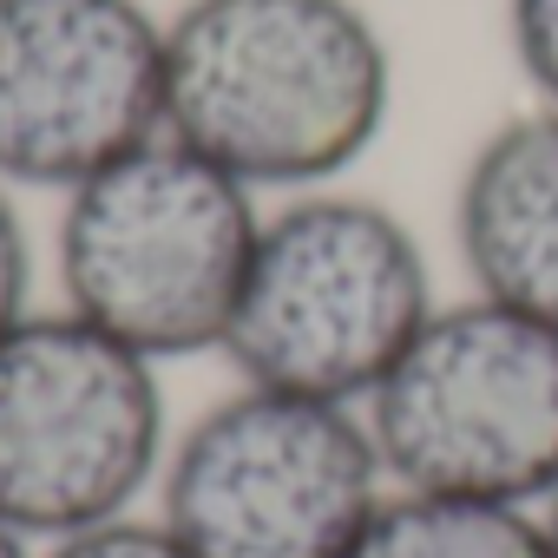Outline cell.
Listing matches in <instances>:
<instances>
[{"label":"cell","instance_id":"cell-1","mask_svg":"<svg viewBox=\"0 0 558 558\" xmlns=\"http://www.w3.org/2000/svg\"><path fill=\"white\" fill-rule=\"evenodd\" d=\"M395 119V47L362 0H184L165 14V132L256 197L342 184Z\"/></svg>","mask_w":558,"mask_h":558},{"label":"cell","instance_id":"cell-2","mask_svg":"<svg viewBox=\"0 0 558 558\" xmlns=\"http://www.w3.org/2000/svg\"><path fill=\"white\" fill-rule=\"evenodd\" d=\"M421 230L349 184L269 197L223 362L250 388L362 408L440 310Z\"/></svg>","mask_w":558,"mask_h":558},{"label":"cell","instance_id":"cell-3","mask_svg":"<svg viewBox=\"0 0 558 558\" xmlns=\"http://www.w3.org/2000/svg\"><path fill=\"white\" fill-rule=\"evenodd\" d=\"M263 204L243 178L158 132L60 197V310L171 368L223 355Z\"/></svg>","mask_w":558,"mask_h":558},{"label":"cell","instance_id":"cell-4","mask_svg":"<svg viewBox=\"0 0 558 558\" xmlns=\"http://www.w3.org/2000/svg\"><path fill=\"white\" fill-rule=\"evenodd\" d=\"M388 493L362 408L236 381L171 434L151 512L191 558H355Z\"/></svg>","mask_w":558,"mask_h":558},{"label":"cell","instance_id":"cell-5","mask_svg":"<svg viewBox=\"0 0 558 558\" xmlns=\"http://www.w3.org/2000/svg\"><path fill=\"white\" fill-rule=\"evenodd\" d=\"M171 434L165 368L73 310L0 336V525L27 545L145 512Z\"/></svg>","mask_w":558,"mask_h":558},{"label":"cell","instance_id":"cell-6","mask_svg":"<svg viewBox=\"0 0 558 558\" xmlns=\"http://www.w3.org/2000/svg\"><path fill=\"white\" fill-rule=\"evenodd\" d=\"M388 486L545 506L558 493V329L447 296L362 401Z\"/></svg>","mask_w":558,"mask_h":558},{"label":"cell","instance_id":"cell-7","mask_svg":"<svg viewBox=\"0 0 558 558\" xmlns=\"http://www.w3.org/2000/svg\"><path fill=\"white\" fill-rule=\"evenodd\" d=\"M165 132V14L145 0H0V184L66 197Z\"/></svg>","mask_w":558,"mask_h":558},{"label":"cell","instance_id":"cell-8","mask_svg":"<svg viewBox=\"0 0 558 558\" xmlns=\"http://www.w3.org/2000/svg\"><path fill=\"white\" fill-rule=\"evenodd\" d=\"M453 256L473 296L558 329V106L532 99L466 151Z\"/></svg>","mask_w":558,"mask_h":558},{"label":"cell","instance_id":"cell-9","mask_svg":"<svg viewBox=\"0 0 558 558\" xmlns=\"http://www.w3.org/2000/svg\"><path fill=\"white\" fill-rule=\"evenodd\" d=\"M355 558H551L538 506L447 499V493H388Z\"/></svg>","mask_w":558,"mask_h":558},{"label":"cell","instance_id":"cell-10","mask_svg":"<svg viewBox=\"0 0 558 558\" xmlns=\"http://www.w3.org/2000/svg\"><path fill=\"white\" fill-rule=\"evenodd\" d=\"M40 558H191L171 525L145 506V512H125V519H106V525H86L73 538H53L40 545Z\"/></svg>","mask_w":558,"mask_h":558},{"label":"cell","instance_id":"cell-11","mask_svg":"<svg viewBox=\"0 0 558 558\" xmlns=\"http://www.w3.org/2000/svg\"><path fill=\"white\" fill-rule=\"evenodd\" d=\"M506 47L538 106H558V0H506Z\"/></svg>","mask_w":558,"mask_h":558},{"label":"cell","instance_id":"cell-12","mask_svg":"<svg viewBox=\"0 0 558 558\" xmlns=\"http://www.w3.org/2000/svg\"><path fill=\"white\" fill-rule=\"evenodd\" d=\"M34 276H40V250L21 210V191L0 184V336H8L21 316H34Z\"/></svg>","mask_w":558,"mask_h":558},{"label":"cell","instance_id":"cell-13","mask_svg":"<svg viewBox=\"0 0 558 558\" xmlns=\"http://www.w3.org/2000/svg\"><path fill=\"white\" fill-rule=\"evenodd\" d=\"M0 558H40V545H27L21 532H8V525H0Z\"/></svg>","mask_w":558,"mask_h":558},{"label":"cell","instance_id":"cell-14","mask_svg":"<svg viewBox=\"0 0 558 558\" xmlns=\"http://www.w3.org/2000/svg\"><path fill=\"white\" fill-rule=\"evenodd\" d=\"M538 519H545V538H551V558H558V493L538 506Z\"/></svg>","mask_w":558,"mask_h":558}]
</instances>
